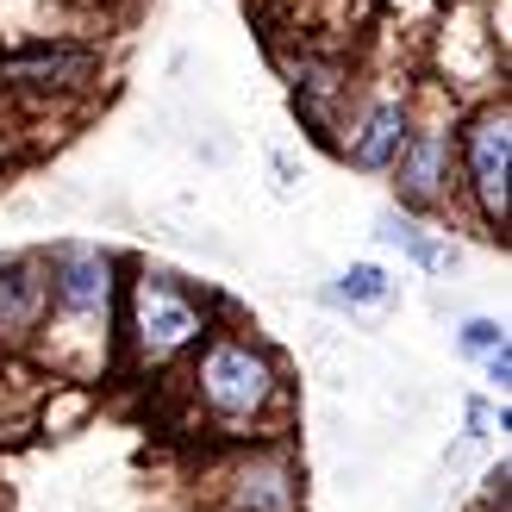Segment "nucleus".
<instances>
[{
	"instance_id": "nucleus-1",
	"label": "nucleus",
	"mask_w": 512,
	"mask_h": 512,
	"mask_svg": "<svg viewBox=\"0 0 512 512\" xmlns=\"http://www.w3.org/2000/svg\"><path fill=\"white\" fill-rule=\"evenodd\" d=\"M194 381H200V400H207V413L225 419V425H250V419L281 394L275 363H269L256 344H244V338H219V344H207Z\"/></svg>"
},
{
	"instance_id": "nucleus-2",
	"label": "nucleus",
	"mask_w": 512,
	"mask_h": 512,
	"mask_svg": "<svg viewBox=\"0 0 512 512\" xmlns=\"http://www.w3.org/2000/svg\"><path fill=\"white\" fill-rule=\"evenodd\" d=\"M200 306L175 288L169 275H144L132 288V344H138V363H169L175 350H188L200 338Z\"/></svg>"
},
{
	"instance_id": "nucleus-3",
	"label": "nucleus",
	"mask_w": 512,
	"mask_h": 512,
	"mask_svg": "<svg viewBox=\"0 0 512 512\" xmlns=\"http://www.w3.org/2000/svg\"><path fill=\"white\" fill-rule=\"evenodd\" d=\"M506 169H512V119L500 107V113H481L469 132V188L488 225H506Z\"/></svg>"
},
{
	"instance_id": "nucleus-4",
	"label": "nucleus",
	"mask_w": 512,
	"mask_h": 512,
	"mask_svg": "<svg viewBox=\"0 0 512 512\" xmlns=\"http://www.w3.org/2000/svg\"><path fill=\"white\" fill-rule=\"evenodd\" d=\"M394 175H400V200L406 207H431L444 200V182H450V132H406L400 157H394Z\"/></svg>"
},
{
	"instance_id": "nucleus-5",
	"label": "nucleus",
	"mask_w": 512,
	"mask_h": 512,
	"mask_svg": "<svg viewBox=\"0 0 512 512\" xmlns=\"http://www.w3.org/2000/svg\"><path fill=\"white\" fill-rule=\"evenodd\" d=\"M113 263L100 250H63L57 275H50V294L69 319H107V294H113Z\"/></svg>"
},
{
	"instance_id": "nucleus-6",
	"label": "nucleus",
	"mask_w": 512,
	"mask_h": 512,
	"mask_svg": "<svg viewBox=\"0 0 512 512\" xmlns=\"http://www.w3.org/2000/svg\"><path fill=\"white\" fill-rule=\"evenodd\" d=\"M0 75L19 88H75L94 75V50H69V44H32L19 57L0 63Z\"/></svg>"
},
{
	"instance_id": "nucleus-7",
	"label": "nucleus",
	"mask_w": 512,
	"mask_h": 512,
	"mask_svg": "<svg viewBox=\"0 0 512 512\" xmlns=\"http://www.w3.org/2000/svg\"><path fill=\"white\" fill-rule=\"evenodd\" d=\"M400 144H406V107L400 100H381V107H369V119L344 138V157L375 175V169H394Z\"/></svg>"
},
{
	"instance_id": "nucleus-8",
	"label": "nucleus",
	"mask_w": 512,
	"mask_h": 512,
	"mask_svg": "<svg viewBox=\"0 0 512 512\" xmlns=\"http://www.w3.org/2000/svg\"><path fill=\"white\" fill-rule=\"evenodd\" d=\"M50 306V281L38 275V263H7L0 269V338L32 331Z\"/></svg>"
},
{
	"instance_id": "nucleus-9",
	"label": "nucleus",
	"mask_w": 512,
	"mask_h": 512,
	"mask_svg": "<svg viewBox=\"0 0 512 512\" xmlns=\"http://www.w3.org/2000/svg\"><path fill=\"white\" fill-rule=\"evenodd\" d=\"M238 488V506L244 512H294V469L281 463V456H269V463H250Z\"/></svg>"
},
{
	"instance_id": "nucleus-10",
	"label": "nucleus",
	"mask_w": 512,
	"mask_h": 512,
	"mask_svg": "<svg viewBox=\"0 0 512 512\" xmlns=\"http://www.w3.org/2000/svg\"><path fill=\"white\" fill-rule=\"evenodd\" d=\"M381 238L400 244V250H413L425 269H450V263H456V250H450V244H431L419 225H413V219H400V213H381Z\"/></svg>"
},
{
	"instance_id": "nucleus-11",
	"label": "nucleus",
	"mask_w": 512,
	"mask_h": 512,
	"mask_svg": "<svg viewBox=\"0 0 512 512\" xmlns=\"http://www.w3.org/2000/svg\"><path fill=\"white\" fill-rule=\"evenodd\" d=\"M338 300L344 306H388L394 300V281H388V269H375V263H350L338 275Z\"/></svg>"
},
{
	"instance_id": "nucleus-12",
	"label": "nucleus",
	"mask_w": 512,
	"mask_h": 512,
	"mask_svg": "<svg viewBox=\"0 0 512 512\" xmlns=\"http://www.w3.org/2000/svg\"><path fill=\"white\" fill-rule=\"evenodd\" d=\"M463 350L488 363L494 350H506V325H494V319H469V325H463Z\"/></svg>"
},
{
	"instance_id": "nucleus-13",
	"label": "nucleus",
	"mask_w": 512,
	"mask_h": 512,
	"mask_svg": "<svg viewBox=\"0 0 512 512\" xmlns=\"http://www.w3.org/2000/svg\"><path fill=\"white\" fill-rule=\"evenodd\" d=\"M506 375H512V356L494 350V356H488V381H500V394H506Z\"/></svg>"
}]
</instances>
